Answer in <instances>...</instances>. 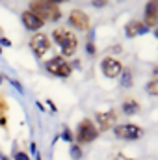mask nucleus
Segmentation results:
<instances>
[{
	"instance_id": "obj_2",
	"label": "nucleus",
	"mask_w": 158,
	"mask_h": 160,
	"mask_svg": "<svg viewBox=\"0 0 158 160\" xmlns=\"http://www.w3.org/2000/svg\"><path fill=\"white\" fill-rule=\"evenodd\" d=\"M30 11H32L34 15H37L43 22H47V21L56 22V21H60V17H62L60 6H56V4H52V2H47V0H32V2H30Z\"/></svg>"
},
{
	"instance_id": "obj_15",
	"label": "nucleus",
	"mask_w": 158,
	"mask_h": 160,
	"mask_svg": "<svg viewBox=\"0 0 158 160\" xmlns=\"http://www.w3.org/2000/svg\"><path fill=\"white\" fill-rule=\"evenodd\" d=\"M119 77H121V86L123 88H132L134 80H132V71L130 69H123V73Z\"/></svg>"
},
{
	"instance_id": "obj_11",
	"label": "nucleus",
	"mask_w": 158,
	"mask_h": 160,
	"mask_svg": "<svg viewBox=\"0 0 158 160\" xmlns=\"http://www.w3.org/2000/svg\"><path fill=\"white\" fill-rule=\"evenodd\" d=\"M21 21H22V24H24L28 30H32V32H39L41 28L45 26V22L41 21L37 15H34L30 9L22 11V15H21Z\"/></svg>"
},
{
	"instance_id": "obj_12",
	"label": "nucleus",
	"mask_w": 158,
	"mask_h": 160,
	"mask_svg": "<svg viewBox=\"0 0 158 160\" xmlns=\"http://www.w3.org/2000/svg\"><path fill=\"white\" fill-rule=\"evenodd\" d=\"M147 32H149V28L143 24V21H128L125 26L126 38H138V36H143Z\"/></svg>"
},
{
	"instance_id": "obj_30",
	"label": "nucleus",
	"mask_w": 158,
	"mask_h": 160,
	"mask_svg": "<svg viewBox=\"0 0 158 160\" xmlns=\"http://www.w3.org/2000/svg\"><path fill=\"white\" fill-rule=\"evenodd\" d=\"M34 157H36V160H41V155H39V153H37V155H34Z\"/></svg>"
},
{
	"instance_id": "obj_18",
	"label": "nucleus",
	"mask_w": 158,
	"mask_h": 160,
	"mask_svg": "<svg viewBox=\"0 0 158 160\" xmlns=\"http://www.w3.org/2000/svg\"><path fill=\"white\" fill-rule=\"evenodd\" d=\"M13 160H30V157L24 151H19L17 145H15V149H13Z\"/></svg>"
},
{
	"instance_id": "obj_10",
	"label": "nucleus",
	"mask_w": 158,
	"mask_h": 160,
	"mask_svg": "<svg viewBox=\"0 0 158 160\" xmlns=\"http://www.w3.org/2000/svg\"><path fill=\"white\" fill-rule=\"evenodd\" d=\"M143 24H145L147 28H156L158 26V0H149V2L145 4Z\"/></svg>"
},
{
	"instance_id": "obj_5",
	"label": "nucleus",
	"mask_w": 158,
	"mask_h": 160,
	"mask_svg": "<svg viewBox=\"0 0 158 160\" xmlns=\"http://www.w3.org/2000/svg\"><path fill=\"white\" fill-rule=\"evenodd\" d=\"M114 132L116 136L121 140H126V142H132V140H140L143 136V128L140 125H134V123H123V125H116L114 127Z\"/></svg>"
},
{
	"instance_id": "obj_6",
	"label": "nucleus",
	"mask_w": 158,
	"mask_h": 160,
	"mask_svg": "<svg viewBox=\"0 0 158 160\" xmlns=\"http://www.w3.org/2000/svg\"><path fill=\"white\" fill-rule=\"evenodd\" d=\"M30 48H32V52L37 56V58H43L48 50H50V47H52V41L50 38L47 36V34H43V32H37V34H34L32 38H30Z\"/></svg>"
},
{
	"instance_id": "obj_26",
	"label": "nucleus",
	"mask_w": 158,
	"mask_h": 160,
	"mask_svg": "<svg viewBox=\"0 0 158 160\" xmlns=\"http://www.w3.org/2000/svg\"><path fill=\"white\" fill-rule=\"evenodd\" d=\"M0 43H2L4 47H11V41L7 39V38H0Z\"/></svg>"
},
{
	"instance_id": "obj_21",
	"label": "nucleus",
	"mask_w": 158,
	"mask_h": 160,
	"mask_svg": "<svg viewBox=\"0 0 158 160\" xmlns=\"http://www.w3.org/2000/svg\"><path fill=\"white\" fill-rule=\"evenodd\" d=\"M9 82H11V86H13V88H15L19 93H24V88H22V86H21V84H19L15 78H9Z\"/></svg>"
},
{
	"instance_id": "obj_22",
	"label": "nucleus",
	"mask_w": 158,
	"mask_h": 160,
	"mask_svg": "<svg viewBox=\"0 0 158 160\" xmlns=\"http://www.w3.org/2000/svg\"><path fill=\"white\" fill-rule=\"evenodd\" d=\"M108 4V0H91V6L93 8H104Z\"/></svg>"
},
{
	"instance_id": "obj_17",
	"label": "nucleus",
	"mask_w": 158,
	"mask_h": 160,
	"mask_svg": "<svg viewBox=\"0 0 158 160\" xmlns=\"http://www.w3.org/2000/svg\"><path fill=\"white\" fill-rule=\"evenodd\" d=\"M71 157H73V160L82 158V149H80L78 143H73V145H71Z\"/></svg>"
},
{
	"instance_id": "obj_4",
	"label": "nucleus",
	"mask_w": 158,
	"mask_h": 160,
	"mask_svg": "<svg viewBox=\"0 0 158 160\" xmlns=\"http://www.w3.org/2000/svg\"><path fill=\"white\" fill-rule=\"evenodd\" d=\"M45 69H47L50 75L60 77V78H67V77H71V73H73V65H71L63 56H54L52 60H48V62L45 63Z\"/></svg>"
},
{
	"instance_id": "obj_29",
	"label": "nucleus",
	"mask_w": 158,
	"mask_h": 160,
	"mask_svg": "<svg viewBox=\"0 0 158 160\" xmlns=\"http://www.w3.org/2000/svg\"><path fill=\"white\" fill-rule=\"evenodd\" d=\"M153 75H155V78H158V65L153 69Z\"/></svg>"
},
{
	"instance_id": "obj_27",
	"label": "nucleus",
	"mask_w": 158,
	"mask_h": 160,
	"mask_svg": "<svg viewBox=\"0 0 158 160\" xmlns=\"http://www.w3.org/2000/svg\"><path fill=\"white\" fill-rule=\"evenodd\" d=\"M36 106L39 108L41 112H45V106H43V102H39V101H37V102H36Z\"/></svg>"
},
{
	"instance_id": "obj_7",
	"label": "nucleus",
	"mask_w": 158,
	"mask_h": 160,
	"mask_svg": "<svg viewBox=\"0 0 158 160\" xmlns=\"http://www.w3.org/2000/svg\"><path fill=\"white\" fill-rule=\"evenodd\" d=\"M97 119V128L99 132H106V130H112L116 125H117V112L116 110H104V112H97L95 116Z\"/></svg>"
},
{
	"instance_id": "obj_9",
	"label": "nucleus",
	"mask_w": 158,
	"mask_h": 160,
	"mask_svg": "<svg viewBox=\"0 0 158 160\" xmlns=\"http://www.w3.org/2000/svg\"><path fill=\"white\" fill-rule=\"evenodd\" d=\"M101 71L108 78H117L119 75L123 73V63L119 60H116V58H112V56H106L101 62Z\"/></svg>"
},
{
	"instance_id": "obj_25",
	"label": "nucleus",
	"mask_w": 158,
	"mask_h": 160,
	"mask_svg": "<svg viewBox=\"0 0 158 160\" xmlns=\"http://www.w3.org/2000/svg\"><path fill=\"white\" fill-rule=\"evenodd\" d=\"M47 104H48V108H50V112H52V114H56V112H58V108H56V104H54V102H52L50 99H47Z\"/></svg>"
},
{
	"instance_id": "obj_31",
	"label": "nucleus",
	"mask_w": 158,
	"mask_h": 160,
	"mask_svg": "<svg viewBox=\"0 0 158 160\" xmlns=\"http://www.w3.org/2000/svg\"><path fill=\"white\" fill-rule=\"evenodd\" d=\"M0 158H2V160H9L7 157H4V155H0Z\"/></svg>"
},
{
	"instance_id": "obj_19",
	"label": "nucleus",
	"mask_w": 158,
	"mask_h": 160,
	"mask_svg": "<svg viewBox=\"0 0 158 160\" xmlns=\"http://www.w3.org/2000/svg\"><path fill=\"white\" fill-rule=\"evenodd\" d=\"M62 138H63L65 142H69V143H71V142L75 140V136H73V132H71V128H67V127L63 128V134H62Z\"/></svg>"
},
{
	"instance_id": "obj_16",
	"label": "nucleus",
	"mask_w": 158,
	"mask_h": 160,
	"mask_svg": "<svg viewBox=\"0 0 158 160\" xmlns=\"http://www.w3.org/2000/svg\"><path fill=\"white\" fill-rule=\"evenodd\" d=\"M145 89H147V93H149V95H155V97H156V95H158V78L149 80V84L145 86Z\"/></svg>"
},
{
	"instance_id": "obj_1",
	"label": "nucleus",
	"mask_w": 158,
	"mask_h": 160,
	"mask_svg": "<svg viewBox=\"0 0 158 160\" xmlns=\"http://www.w3.org/2000/svg\"><path fill=\"white\" fill-rule=\"evenodd\" d=\"M52 41L62 48V56H63V58L75 56V52H77V48H78V38H77L73 32L65 30V28H56V30L52 32Z\"/></svg>"
},
{
	"instance_id": "obj_14",
	"label": "nucleus",
	"mask_w": 158,
	"mask_h": 160,
	"mask_svg": "<svg viewBox=\"0 0 158 160\" xmlns=\"http://www.w3.org/2000/svg\"><path fill=\"white\" fill-rule=\"evenodd\" d=\"M0 127L7 128V102L2 95H0Z\"/></svg>"
},
{
	"instance_id": "obj_8",
	"label": "nucleus",
	"mask_w": 158,
	"mask_h": 160,
	"mask_svg": "<svg viewBox=\"0 0 158 160\" xmlns=\"http://www.w3.org/2000/svg\"><path fill=\"white\" fill-rule=\"evenodd\" d=\"M69 24L75 30H80V32H87L91 28V21H89L87 13L82 11V9H71V13H69Z\"/></svg>"
},
{
	"instance_id": "obj_3",
	"label": "nucleus",
	"mask_w": 158,
	"mask_h": 160,
	"mask_svg": "<svg viewBox=\"0 0 158 160\" xmlns=\"http://www.w3.org/2000/svg\"><path fill=\"white\" fill-rule=\"evenodd\" d=\"M97 136H99L97 125H93V121L89 119V118H84V119L78 123V127H77V136H75V140H77L78 143H91V142L97 140Z\"/></svg>"
},
{
	"instance_id": "obj_20",
	"label": "nucleus",
	"mask_w": 158,
	"mask_h": 160,
	"mask_svg": "<svg viewBox=\"0 0 158 160\" xmlns=\"http://www.w3.org/2000/svg\"><path fill=\"white\" fill-rule=\"evenodd\" d=\"M86 52H87L89 56H95V54H97V48H95V43H93V41H87V45H86Z\"/></svg>"
},
{
	"instance_id": "obj_24",
	"label": "nucleus",
	"mask_w": 158,
	"mask_h": 160,
	"mask_svg": "<svg viewBox=\"0 0 158 160\" xmlns=\"http://www.w3.org/2000/svg\"><path fill=\"white\" fill-rule=\"evenodd\" d=\"M112 160H134V158H130V157H126V155H123V153H117Z\"/></svg>"
},
{
	"instance_id": "obj_23",
	"label": "nucleus",
	"mask_w": 158,
	"mask_h": 160,
	"mask_svg": "<svg viewBox=\"0 0 158 160\" xmlns=\"http://www.w3.org/2000/svg\"><path fill=\"white\" fill-rule=\"evenodd\" d=\"M121 50H123L121 45H112V47L108 48V52H112V54H117V52H121Z\"/></svg>"
},
{
	"instance_id": "obj_28",
	"label": "nucleus",
	"mask_w": 158,
	"mask_h": 160,
	"mask_svg": "<svg viewBox=\"0 0 158 160\" xmlns=\"http://www.w3.org/2000/svg\"><path fill=\"white\" fill-rule=\"evenodd\" d=\"M47 2H52V4H56V6H58V4H62V2H67V0H47Z\"/></svg>"
},
{
	"instance_id": "obj_13",
	"label": "nucleus",
	"mask_w": 158,
	"mask_h": 160,
	"mask_svg": "<svg viewBox=\"0 0 158 160\" xmlns=\"http://www.w3.org/2000/svg\"><path fill=\"white\" fill-rule=\"evenodd\" d=\"M121 110H123L126 116H134V114H138V112H140V102H136L134 99H126V101L123 102Z\"/></svg>"
},
{
	"instance_id": "obj_32",
	"label": "nucleus",
	"mask_w": 158,
	"mask_h": 160,
	"mask_svg": "<svg viewBox=\"0 0 158 160\" xmlns=\"http://www.w3.org/2000/svg\"><path fill=\"white\" fill-rule=\"evenodd\" d=\"M155 36H156V38H158V26H156V30H155Z\"/></svg>"
}]
</instances>
